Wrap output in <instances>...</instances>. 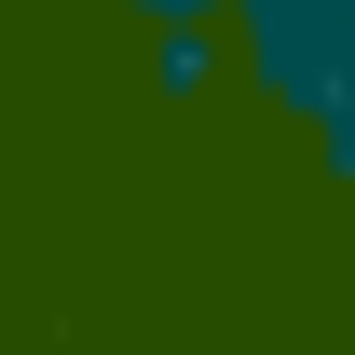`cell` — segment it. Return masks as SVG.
I'll list each match as a JSON object with an SVG mask.
<instances>
[{
    "label": "cell",
    "mask_w": 355,
    "mask_h": 355,
    "mask_svg": "<svg viewBox=\"0 0 355 355\" xmlns=\"http://www.w3.org/2000/svg\"><path fill=\"white\" fill-rule=\"evenodd\" d=\"M219 28H150V96H178V110H191V96H219Z\"/></svg>",
    "instance_id": "obj_1"
},
{
    "label": "cell",
    "mask_w": 355,
    "mask_h": 355,
    "mask_svg": "<svg viewBox=\"0 0 355 355\" xmlns=\"http://www.w3.org/2000/svg\"><path fill=\"white\" fill-rule=\"evenodd\" d=\"M137 28H219V0H123Z\"/></svg>",
    "instance_id": "obj_2"
}]
</instances>
